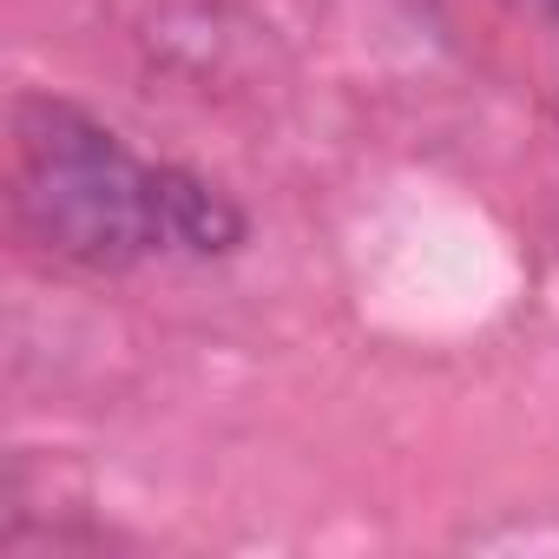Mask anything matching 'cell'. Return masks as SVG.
I'll return each mask as SVG.
<instances>
[{
	"instance_id": "1",
	"label": "cell",
	"mask_w": 559,
	"mask_h": 559,
	"mask_svg": "<svg viewBox=\"0 0 559 559\" xmlns=\"http://www.w3.org/2000/svg\"><path fill=\"white\" fill-rule=\"evenodd\" d=\"M14 204L21 224L80 270H126L171 250V165H139L67 99H21Z\"/></svg>"
},
{
	"instance_id": "2",
	"label": "cell",
	"mask_w": 559,
	"mask_h": 559,
	"mask_svg": "<svg viewBox=\"0 0 559 559\" xmlns=\"http://www.w3.org/2000/svg\"><path fill=\"white\" fill-rule=\"evenodd\" d=\"M546 8H559V0H546Z\"/></svg>"
}]
</instances>
